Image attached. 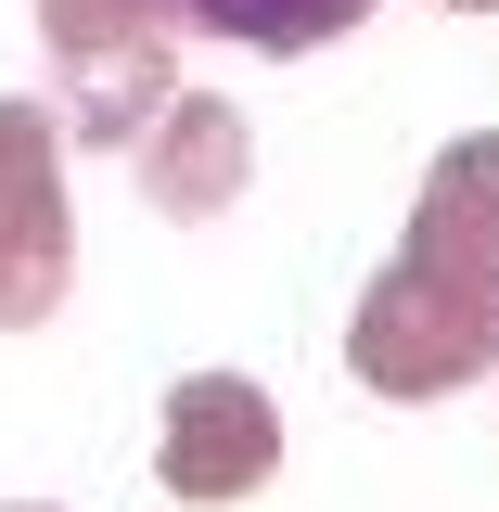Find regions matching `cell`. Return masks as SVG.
Here are the masks:
<instances>
[{
  "label": "cell",
  "instance_id": "cell-1",
  "mask_svg": "<svg viewBox=\"0 0 499 512\" xmlns=\"http://www.w3.org/2000/svg\"><path fill=\"white\" fill-rule=\"evenodd\" d=\"M487 308H499V141H448L436 192L410 218V256L359 308V384H397V397L461 384L487 346Z\"/></svg>",
  "mask_w": 499,
  "mask_h": 512
},
{
  "label": "cell",
  "instance_id": "cell-2",
  "mask_svg": "<svg viewBox=\"0 0 499 512\" xmlns=\"http://www.w3.org/2000/svg\"><path fill=\"white\" fill-rule=\"evenodd\" d=\"M269 461H282L269 397H256L244 372H192L180 410H167V487H180V500H244Z\"/></svg>",
  "mask_w": 499,
  "mask_h": 512
},
{
  "label": "cell",
  "instance_id": "cell-3",
  "mask_svg": "<svg viewBox=\"0 0 499 512\" xmlns=\"http://www.w3.org/2000/svg\"><path fill=\"white\" fill-rule=\"evenodd\" d=\"M64 269V192H52V116L0 103V320H39Z\"/></svg>",
  "mask_w": 499,
  "mask_h": 512
},
{
  "label": "cell",
  "instance_id": "cell-4",
  "mask_svg": "<svg viewBox=\"0 0 499 512\" xmlns=\"http://www.w3.org/2000/svg\"><path fill=\"white\" fill-rule=\"evenodd\" d=\"M205 26H231V39H256V52H308V39H333L346 13H372V0H192Z\"/></svg>",
  "mask_w": 499,
  "mask_h": 512
}]
</instances>
